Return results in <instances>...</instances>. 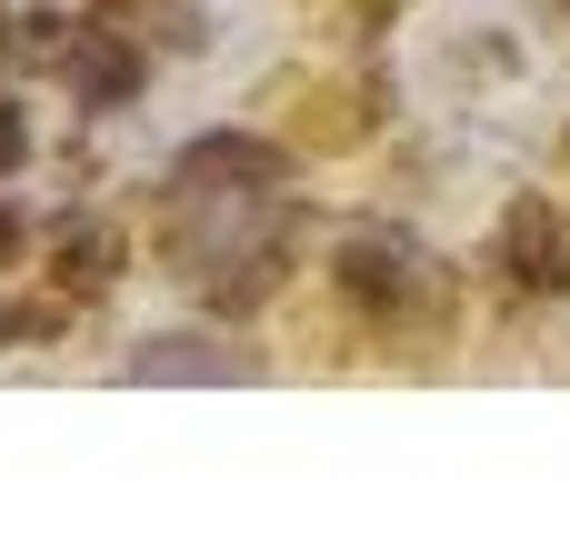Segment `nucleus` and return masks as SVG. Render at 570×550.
I'll return each mask as SVG.
<instances>
[{"instance_id": "obj_1", "label": "nucleus", "mask_w": 570, "mask_h": 550, "mask_svg": "<svg viewBox=\"0 0 570 550\" xmlns=\"http://www.w3.org/2000/svg\"><path fill=\"white\" fill-rule=\"evenodd\" d=\"M180 180H190V190H210V180L271 190V180H281V150H271V140H200V150H180Z\"/></svg>"}, {"instance_id": "obj_2", "label": "nucleus", "mask_w": 570, "mask_h": 550, "mask_svg": "<svg viewBox=\"0 0 570 550\" xmlns=\"http://www.w3.org/2000/svg\"><path fill=\"white\" fill-rule=\"evenodd\" d=\"M130 381H250V351H210V341H150L130 361Z\"/></svg>"}, {"instance_id": "obj_3", "label": "nucleus", "mask_w": 570, "mask_h": 550, "mask_svg": "<svg viewBox=\"0 0 570 550\" xmlns=\"http://www.w3.org/2000/svg\"><path fill=\"white\" fill-rule=\"evenodd\" d=\"M511 281H531V291H561V230H551V210L531 200V210H511Z\"/></svg>"}, {"instance_id": "obj_4", "label": "nucleus", "mask_w": 570, "mask_h": 550, "mask_svg": "<svg viewBox=\"0 0 570 550\" xmlns=\"http://www.w3.org/2000/svg\"><path fill=\"white\" fill-rule=\"evenodd\" d=\"M341 281H351V301L381 311V301H401V251H391V240H351V251H341Z\"/></svg>"}, {"instance_id": "obj_5", "label": "nucleus", "mask_w": 570, "mask_h": 550, "mask_svg": "<svg viewBox=\"0 0 570 550\" xmlns=\"http://www.w3.org/2000/svg\"><path fill=\"white\" fill-rule=\"evenodd\" d=\"M80 90H90V100H130V90H140V60H130L120 40H100V50H80Z\"/></svg>"}, {"instance_id": "obj_6", "label": "nucleus", "mask_w": 570, "mask_h": 550, "mask_svg": "<svg viewBox=\"0 0 570 550\" xmlns=\"http://www.w3.org/2000/svg\"><path fill=\"white\" fill-rule=\"evenodd\" d=\"M60 261H70V281H80V291H100V281H110V261H120V240H110V230H70V251H60Z\"/></svg>"}, {"instance_id": "obj_7", "label": "nucleus", "mask_w": 570, "mask_h": 550, "mask_svg": "<svg viewBox=\"0 0 570 550\" xmlns=\"http://www.w3.org/2000/svg\"><path fill=\"white\" fill-rule=\"evenodd\" d=\"M20 150H30V130H20V120H10V110H0V170H10V160H20Z\"/></svg>"}, {"instance_id": "obj_8", "label": "nucleus", "mask_w": 570, "mask_h": 550, "mask_svg": "<svg viewBox=\"0 0 570 550\" xmlns=\"http://www.w3.org/2000/svg\"><path fill=\"white\" fill-rule=\"evenodd\" d=\"M10 251H20V220H10V210H0V261H10Z\"/></svg>"}]
</instances>
